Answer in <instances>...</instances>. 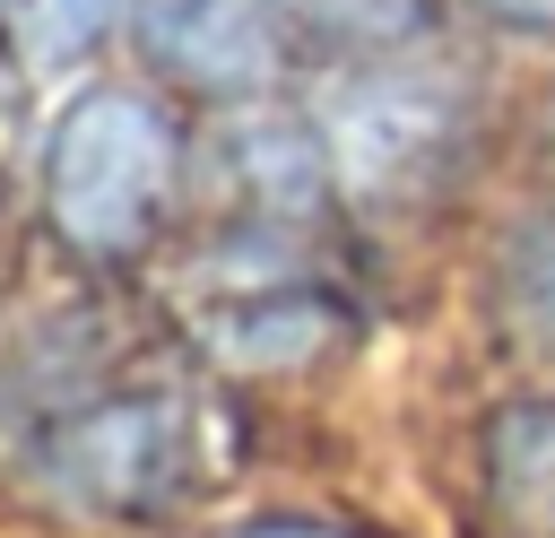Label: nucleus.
<instances>
[{"label":"nucleus","mask_w":555,"mask_h":538,"mask_svg":"<svg viewBox=\"0 0 555 538\" xmlns=\"http://www.w3.org/2000/svg\"><path fill=\"white\" fill-rule=\"evenodd\" d=\"M173 182V130L147 95L95 87L61 113L52 156H43V200L78 252H130Z\"/></svg>","instance_id":"f257e3e1"},{"label":"nucleus","mask_w":555,"mask_h":538,"mask_svg":"<svg viewBox=\"0 0 555 538\" xmlns=\"http://www.w3.org/2000/svg\"><path fill=\"white\" fill-rule=\"evenodd\" d=\"M182 460H191V417L173 390H147V382H95L35 425L43 486L87 503V512L165 503L182 486Z\"/></svg>","instance_id":"f03ea898"},{"label":"nucleus","mask_w":555,"mask_h":538,"mask_svg":"<svg viewBox=\"0 0 555 538\" xmlns=\"http://www.w3.org/2000/svg\"><path fill=\"white\" fill-rule=\"evenodd\" d=\"M199 321H208V338L234 356V364H295V356H312L330 330H338V312H330V295L312 286V278H269V269H225L217 278V295L199 304Z\"/></svg>","instance_id":"7ed1b4c3"},{"label":"nucleus","mask_w":555,"mask_h":538,"mask_svg":"<svg viewBox=\"0 0 555 538\" xmlns=\"http://www.w3.org/2000/svg\"><path fill=\"white\" fill-rule=\"evenodd\" d=\"M147 43L191 78H260L269 61V0H139Z\"/></svg>","instance_id":"20e7f679"},{"label":"nucleus","mask_w":555,"mask_h":538,"mask_svg":"<svg viewBox=\"0 0 555 538\" xmlns=\"http://www.w3.org/2000/svg\"><path fill=\"white\" fill-rule=\"evenodd\" d=\"M434 139H442V104L416 87H364L338 113V165L356 182H399Z\"/></svg>","instance_id":"39448f33"},{"label":"nucleus","mask_w":555,"mask_h":538,"mask_svg":"<svg viewBox=\"0 0 555 538\" xmlns=\"http://www.w3.org/2000/svg\"><path fill=\"white\" fill-rule=\"evenodd\" d=\"M486 486L520 538H555V408H503L494 417Z\"/></svg>","instance_id":"423d86ee"},{"label":"nucleus","mask_w":555,"mask_h":538,"mask_svg":"<svg viewBox=\"0 0 555 538\" xmlns=\"http://www.w3.org/2000/svg\"><path fill=\"white\" fill-rule=\"evenodd\" d=\"M104 17H113V0H9V35H17V52H26L35 69L78 61V52L104 35Z\"/></svg>","instance_id":"0eeeda50"},{"label":"nucleus","mask_w":555,"mask_h":538,"mask_svg":"<svg viewBox=\"0 0 555 538\" xmlns=\"http://www.w3.org/2000/svg\"><path fill=\"white\" fill-rule=\"evenodd\" d=\"M330 17L356 26V35H399L416 17V0H330Z\"/></svg>","instance_id":"6e6552de"},{"label":"nucleus","mask_w":555,"mask_h":538,"mask_svg":"<svg viewBox=\"0 0 555 538\" xmlns=\"http://www.w3.org/2000/svg\"><path fill=\"white\" fill-rule=\"evenodd\" d=\"M494 17H512V26H555V0H486Z\"/></svg>","instance_id":"1a4fd4ad"},{"label":"nucleus","mask_w":555,"mask_h":538,"mask_svg":"<svg viewBox=\"0 0 555 538\" xmlns=\"http://www.w3.org/2000/svg\"><path fill=\"white\" fill-rule=\"evenodd\" d=\"M243 538H330V529H312V521H260V529H243Z\"/></svg>","instance_id":"9d476101"},{"label":"nucleus","mask_w":555,"mask_h":538,"mask_svg":"<svg viewBox=\"0 0 555 538\" xmlns=\"http://www.w3.org/2000/svg\"><path fill=\"white\" fill-rule=\"evenodd\" d=\"M538 312H546V321H555V260H546V269H538Z\"/></svg>","instance_id":"9b49d317"}]
</instances>
